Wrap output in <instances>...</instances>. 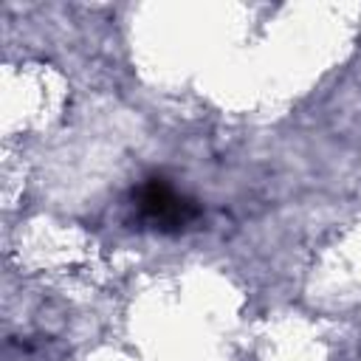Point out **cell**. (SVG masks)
Instances as JSON below:
<instances>
[{"mask_svg":"<svg viewBox=\"0 0 361 361\" xmlns=\"http://www.w3.org/2000/svg\"><path fill=\"white\" fill-rule=\"evenodd\" d=\"M133 203L144 223H149L152 228L166 231V234L183 231L186 226H192L200 217V206L192 197L180 195L161 175H152L144 183H138L133 192Z\"/></svg>","mask_w":361,"mask_h":361,"instance_id":"1","label":"cell"}]
</instances>
